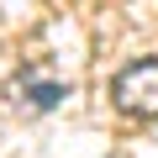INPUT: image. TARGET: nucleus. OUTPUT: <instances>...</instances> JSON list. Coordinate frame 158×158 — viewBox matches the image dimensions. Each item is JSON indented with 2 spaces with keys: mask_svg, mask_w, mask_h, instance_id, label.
Returning <instances> with one entry per match:
<instances>
[{
  "mask_svg": "<svg viewBox=\"0 0 158 158\" xmlns=\"http://www.w3.org/2000/svg\"><path fill=\"white\" fill-rule=\"evenodd\" d=\"M16 90L27 95V106H32V111H53V106H58V100L69 95V85H58V79H32V74L21 79Z\"/></svg>",
  "mask_w": 158,
  "mask_h": 158,
  "instance_id": "obj_2",
  "label": "nucleus"
},
{
  "mask_svg": "<svg viewBox=\"0 0 158 158\" xmlns=\"http://www.w3.org/2000/svg\"><path fill=\"white\" fill-rule=\"evenodd\" d=\"M111 100L121 116H137V121H158V58H137L116 74L111 85Z\"/></svg>",
  "mask_w": 158,
  "mask_h": 158,
  "instance_id": "obj_1",
  "label": "nucleus"
}]
</instances>
